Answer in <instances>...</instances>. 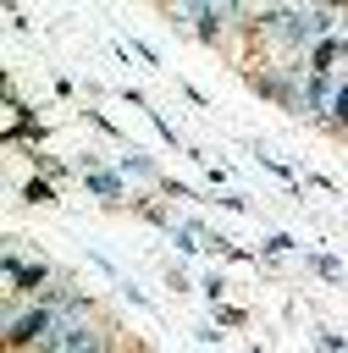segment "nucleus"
Returning a JSON list of instances; mask_svg holds the SVG:
<instances>
[{
    "mask_svg": "<svg viewBox=\"0 0 348 353\" xmlns=\"http://www.w3.org/2000/svg\"><path fill=\"white\" fill-rule=\"evenodd\" d=\"M61 353H110V336H105L99 325H77V331L61 342Z\"/></svg>",
    "mask_w": 348,
    "mask_h": 353,
    "instance_id": "f257e3e1",
    "label": "nucleus"
},
{
    "mask_svg": "<svg viewBox=\"0 0 348 353\" xmlns=\"http://www.w3.org/2000/svg\"><path fill=\"white\" fill-rule=\"evenodd\" d=\"M94 193H99V199H116V193H122V176L99 171V176H94Z\"/></svg>",
    "mask_w": 348,
    "mask_h": 353,
    "instance_id": "f03ea898",
    "label": "nucleus"
}]
</instances>
